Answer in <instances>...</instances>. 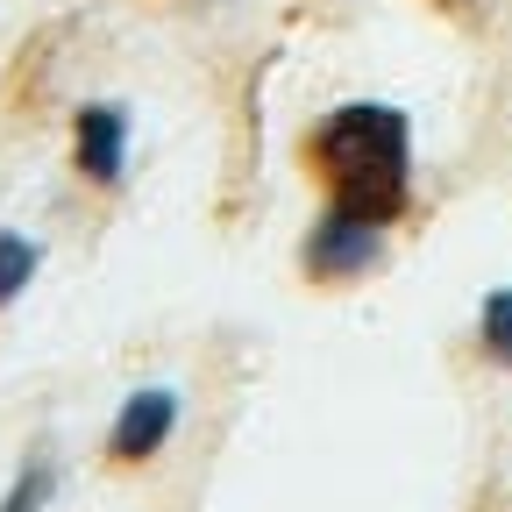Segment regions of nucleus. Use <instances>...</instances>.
<instances>
[{"label":"nucleus","mask_w":512,"mask_h":512,"mask_svg":"<svg viewBox=\"0 0 512 512\" xmlns=\"http://www.w3.org/2000/svg\"><path fill=\"white\" fill-rule=\"evenodd\" d=\"M72 164H79L86 185H121V171H128V107L86 100L72 114Z\"/></svg>","instance_id":"4"},{"label":"nucleus","mask_w":512,"mask_h":512,"mask_svg":"<svg viewBox=\"0 0 512 512\" xmlns=\"http://www.w3.org/2000/svg\"><path fill=\"white\" fill-rule=\"evenodd\" d=\"M306 171L320 178L328 207L392 228L413 200V121L392 100H349L306 136Z\"/></svg>","instance_id":"1"},{"label":"nucleus","mask_w":512,"mask_h":512,"mask_svg":"<svg viewBox=\"0 0 512 512\" xmlns=\"http://www.w3.org/2000/svg\"><path fill=\"white\" fill-rule=\"evenodd\" d=\"M36 264H43V249H36L29 235H15V228H0V306H15V299L29 292Z\"/></svg>","instance_id":"5"},{"label":"nucleus","mask_w":512,"mask_h":512,"mask_svg":"<svg viewBox=\"0 0 512 512\" xmlns=\"http://www.w3.org/2000/svg\"><path fill=\"white\" fill-rule=\"evenodd\" d=\"M477 342H484V356H491V363H505V370H512V285H498V292L477 306Z\"/></svg>","instance_id":"6"},{"label":"nucleus","mask_w":512,"mask_h":512,"mask_svg":"<svg viewBox=\"0 0 512 512\" xmlns=\"http://www.w3.org/2000/svg\"><path fill=\"white\" fill-rule=\"evenodd\" d=\"M377 256H384V228H377V221L342 214V207H320V221L306 228L299 264H306L313 285H349V278L377 271Z\"/></svg>","instance_id":"2"},{"label":"nucleus","mask_w":512,"mask_h":512,"mask_svg":"<svg viewBox=\"0 0 512 512\" xmlns=\"http://www.w3.org/2000/svg\"><path fill=\"white\" fill-rule=\"evenodd\" d=\"M178 434V392H164V384H143V392H128L114 427H107V463L114 470H143L164 456V441Z\"/></svg>","instance_id":"3"},{"label":"nucleus","mask_w":512,"mask_h":512,"mask_svg":"<svg viewBox=\"0 0 512 512\" xmlns=\"http://www.w3.org/2000/svg\"><path fill=\"white\" fill-rule=\"evenodd\" d=\"M50 491H57V470H50V463H29V470L8 484L0 512H43V505H50Z\"/></svg>","instance_id":"7"}]
</instances>
